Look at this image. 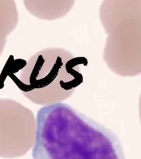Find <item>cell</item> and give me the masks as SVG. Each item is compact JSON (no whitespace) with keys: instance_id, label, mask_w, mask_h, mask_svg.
<instances>
[{"instance_id":"cell-1","label":"cell","mask_w":141,"mask_h":159,"mask_svg":"<svg viewBox=\"0 0 141 159\" xmlns=\"http://www.w3.org/2000/svg\"><path fill=\"white\" fill-rule=\"evenodd\" d=\"M33 159H126L118 136L69 105L38 110Z\"/></svg>"},{"instance_id":"cell-2","label":"cell","mask_w":141,"mask_h":159,"mask_svg":"<svg viewBox=\"0 0 141 159\" xmlns=\"http://www.w3.org/2000/svg\"><path fill=\"white\" fill-rule=\"evenodd\" d=\"M85 57H76L65 50L45 49L35 54L22 70L18 86L24 96L38 105H52L66 100L83 82L79 65Z\"/></svg>"},{"instance_id":"cell-3","label":"cell","mask_w":141,"mask_h":159,"mask_svg":"<svg viewBox=\"0 0 141 159\" xmlns=\"http://www.w3.org/2000/svg\"><path fill=\"white\" fill-rule=\"evenodd\" d=\"M35 132L31 110L14 100L0 98V157L25 155L34 145Z\"/></svg>"},{"instance_id":"cell-4","label":"cell","mask_w":141,"mask_h":159,"mask_svg":"<svg viewBox=\"0 0 141 159\" xmlns=\"http://www.w3.org/2000/svg\"><path fill=\"white\" fill-rule=\"evenodd\" d=\"M7 2H0V55L2 54V50L4 49V44H5V36L7 35V33L9 31L7 30L8 25L6 24L7 19H6V4Z\"/></svg>"}]
</instances>
